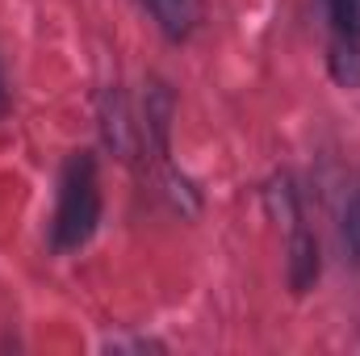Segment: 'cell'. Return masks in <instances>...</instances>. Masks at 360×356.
<instances>
[{
	"label": "cell",
	"mask_w": 360,
	"mask_h": 356,
	"mask_svg": "<svg viewBox=\"0 0 360 356\" xmlns=\"http://www.w3.org/2000/svg\"><path fill=\"white\" fill-rule=\"evenodd\" d=\"M331 21L340 30V38H356L360 42V0H327Z\"/></svg>",
	"instance_id": "3957f363"
},
{
	"label": "cell",
	"mask_w": 360,
	"mask_h": 356,
	"mask_svg": "<svg viewBox=\"0 0 360 356\" xmlns=\"http://www.w3.org/2000/svg\"><path fill=\"white\" fill-rule=\"evenodd\" d=\"M101 222V180L92 155H72L63 180H59V205H55V222H51V243L55 252H76L92 239Z\"/></svg>",
	"instance_id": "6da1fadb"
},
{
	"label": "cell",
	"mask_w": 360,
	"mask_h": 356,
	"mask_svg": "<svg viewBox=\"0 0 360 356\" xmlns=\"http://www.w3.org/2000/svg\"><path fill=\"white\" fill-rule=\"evenodd\" d=\"M168 38H188L201 21V0H143Z\"/></svg>",
	"instance_id": "7a4b0ae2"
}]
</instances>
